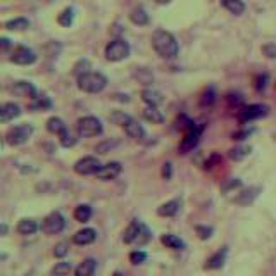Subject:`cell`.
<instances>
[{
  "mask_svg": "<svg viewBox=\"0 0 276 276\" xmlns=\"http://www.w3.org/2000/svg\"><path fill=\"white\" fill-rule=\"evenodd\" d=\"M152 47L162 59H175L180 52V45L175 35L166 29H157L152 37Z\"/></svg>",
  "mask_w": 276,
  "mask_h": 276,
  "instance_id": "6da1fadb",
  "label": "cell"
},
{
  "mask_svg": "<svg viewBox=\"0 0 276 276\" xmlns=\"http://www.w3.org/2000/svg\"><path fill=\"white\" fill-rule=\"evenodd\" d=\"M149 238H150L149 228H147L145 225H142L138 219H135V221L130 223V226H128L126 231H124V235H123V242L128 245L130 244H145V242H149Z\"/></svg>",
  "mask_w": 276,
  "mask_h": 276,
  "instance_id": "7a4b0ae2",
  "label": "cell"
},
{
  "mask_svg": "<svg viewBox=\"0 0 276 276\" xmlns=\"http://www.w3.org/2000/svg\"><path fill=\"white\" fill-rule=\"evenodd\" d=\"M107 78L102 73H87L78 78V88L87 93H98L106 88Z\"/></svg>",
  "mask_w": 276,
  "mask_h": 276,
  "instance_id": "3957f363",
  "label": "cell"
},
{
  "mask_svg": "<svg viewBox=\"0 0 276 276\" xmlns=\"http://www.w3.org/2000/svg\"><path fill=\"white\" fill-rule=\"evenodd\" d=\"M76 128H78L80 137H83V138L98 137V135H102V131H104L100 119H97V117H93V116H85V117H81V119H78Z\"/></svg>",
  "mask_w": 276,
  "mask_h": 276,
  "instance_id": "277c9868",
  "label": "cell"
},
{
  "mask_svg": "<svg viewBox=\"0 0 276 276\" xmlns=\"http://www.w3.org/2000/svg\"><path fill=\"white\" fill-rule=\"evenodd\" d=\"M130 44L121 38H116V40L109 42L106 47V59L111 62H119L123 59H126L130 55Z\"/></svg>",
  "mask_w": 276,
  "mask_h": 276,
  "instance_id": "5b68a950",
  "label": "cell"
},
{
  "mask_svg": "<svg viewBox=\"0 0 276 276\" xmlns=\"http://www.w3.org/2000/svg\"><path fill=\"white\" fill-rule=\"evenodd\" d=\"M31 133H33V128L29 124L12 126L5 133V143H9V145H23V143L28 142V138L31 137Z\"/></svg>",
  "mask_w": 276,
  "mask_h": 276,
  "instance_id": "8992f818",
  "label": "cell"
},
{
  "mask_svg": "<svg viewBox=\"0 0 276 276\" xmlns=\"http://www.w3.org/2000/svg\"><path fill=\"white\" fill-rule=\"evenodd\" d=\"M202 124H193L190 130L185 131V137H183L182 143H180V154H188L195 149L200 140V135H202Z\"/></svg>",
  "mask_w": 276,
  "mask_h": 276,
  "instance_id": "52a82bcc",
  "label": "cell"
},
{
  "mask_svg": "<svg viewBox=\"0 0 276 276\" xmlns=\"http://www.w3.org/2000/svg\"><path fill=\"white\" fill-rule=\"evenodd\" d=\"M64 226H66V221H64V218H62V214L55 211V212H50V214L44 219V223H42V231L47 233V235H59V233L64 230Z\"/></svg>",
  "mask_w": 276,
  "mask_h": 276,
  "instance_id": "ba28073f",
  "label": "cell"
},
{
  "mask_svg": "<svg viewBox=\"0 0 276 276\" xmlns=\"http://www.w3.org/2000/svg\"><path fill=\"white\" fill-rule=\"evenodd\" d=\"M268 106H262V104H252L247 106L238 113V121L240 123H249V121L261 119L268 114Z\"/></svg>",
  "mask_w": 276,
  "mask_h": 276,
  "instance_id": "9c48e42d",
  "label": "cell"
},
{
  "mask_svg": "<svg viewBox=\"0 0 276 276\" xmlns=\"http://www.w3.org/2000/svg\"><path fill=\"white\" fill-rule=\"evenodd\" d=\"M100 161L93 156H88L80 159L74 164V171L81 176H88V175H97V171L100 169Z\"/></svg>",
  "mask_w": 276,
  "mask_h": 276,
  "instance_id": "30bf717a",
  "label": "cell"
},
{
  "mask_svg": "<svg viewBox=\"0 0 276 276\" xmlns=\"http://www.w3.org/2000/svg\"><path fill=\"white\" fill-rule=\"evenodd\" d=\"M11 61L19 66H29L37 61V54L28 47H18L11 55Z\"/></svg>",
  "mask_w": 276,
  "mask_h": 276,
  "instance_id": "8fae6325",
  "label": "cell"
},
{
  "mask_svg": "<svg viewBox=\"0 0 276 276\" xmlns=\"http://www.w3.org/2000/svg\"><path fill=\"white\" fill-rule=\"evenodd\" d=\"M121 164L119 162H109L106 164V166H102L100 169L97 171V178L102 180V182H109V180H114L117 178V176L121 175Z\"/></svg>",
  "mask_w": 276,
  "mask_h": 276,
  "instance_id": "7c38bea8",
  "label": "cell"
},
{
  "mask_svg": "<svg viewBox=\"0 0 276 276\" xmlns=\"http://www.w3.org/2000/svg\"><path fill=\"white\" fill-rule=\"evenodd\" d=\"M19 114H21V109L14 102H7L0 107V121L2 123H9V121L16 119V117H19Z\"/></svg>",
  "mask_w": 276,
  "mask_h": 276,
  "instance_id": "4fadbf2b",
  "label": "cell"
},
{
  "mask_svg": "<svg viewBox=\"0 0 276 276\" xmlns=\"http://www.w3.org/2000/svg\"><path fill=\"white\" fill-rule=\"evenodd\" d=\"M12 92H14L18 97H23V98H37V88L33 87L29 81H18V83L12 87Z\"/></svg>",
  "mask_w": 276,
  "mask_h": 276,
  "instance_id": "5bb4252c",
  "label": "cell"
},
{
  "mask_svg": "<svg viewBox=\"0 0 276 276\" xmlns=\"http://www.w3.org/2000/svg\"><path fill=\"white\" fill-rule=\"evenodd\" d=\"M95 238H97V231L93 228H83L74 233L73 242L76 245H90L95 242Z\"/></svg>",
  "mask_w": 276,
  "mask_h": 276,
  "instance_id": "9a60e30c",
  "label": "cell"
},
{
  "mask_svg": "<svg viewBox=\"0 0 276 276\" xmlns=\"http://www.w3.org/2000/svg\"><path fill=\"white\" fill-rule=\"evenodd\" d=\"M259 192H261L259 186H251V188H247V190H244L242 193H238V197H235L233 202L238 204V206H249V204H252L255 199H257Z\"/></svg>",
  "mask_w": 276,
  "mask_h": 276,
  "instance_id": "2e32d148",
  "label": "cell"
},
{
  "mask_svg": "<svg viewBox=\"0 0 276 276\" xmlns=\"http://www.w3.org/2000/svg\"><path fill=\"white\" fill-rule=\"evenodd\" d=\"M123 128H124V131H126L128 137L135 138V140H142V138L145 137V130H143V126L138 123V121H135L133 117H131Z\"/></svg>",
  "mask_w": 276,
  "mask_h": 276,
  "instance_id": "e0dca14e",
  "label": "cell"
},
{
  "mask_svg": "<svg viewBox=\"0 0 276 276\" xmlns=\"http://www.w3.org/2000/svg\"><path fill=\"white\" fill-rule=\"evenodd\" d=\"M226 254H228V247H223L221 251H218L214 255H211V257L207 259L206 266L204 268L206 269H219L225 266V261H226Z\"/></svg>",
  "mask_w": 276,
  "mask_h": 276,
  "instance_id": "ac0fdd59",
  "label": "cell"
},
{
  "mask_svg": "<svg viewBox=\"0 0 276 276\" xmlns=\"http://www.w3.org/2000/svg\"><path fill=\"white\" fill-rule=\"evenodd\" d=\"M95 269H97V261L92 257L85 259L76 269H74V276H93Z\"/></svg>",
  "mask_w": 276,
  "mask_h": 276,
  "instance_id": "d6986e66",
  "label": "cell"
},
{
  "mask_svg": "<svg viewBox=\"0 0 276 276\" xmlns=\"http://www.w3.org/2000/svg\"><path fill=\"white\" fill-rule=\"evenodd\" d=\"M161 242H162L167 249H173V251H183V249H185V242H183L180 236L173 235V233L162 235L161 236Z\"/></svg>",
  "mask_w": 276,
  "mask_h": 276,
  "instance_id": "ffe728a7",
  "label": "cell"
},
{
  "mask_svg": "<svg viewBox=\"0 0 276 276\" xmlns=\"http://www.w3.org/2000/svg\"><path fill=\"white\" fill-rule=\"evenodd\" d=\"M178 211H180V200H169V202H164L157 209V214L162 216V218H171V216L178 214Z\"/></svg>",
  "mask_w": 276,
  "mask_h": 276,
  "instance_id": "44dd1931",
  "label": "cell"
},
{
  "mask_svg": "<svg viewBox=\"0 0 276 276\" xmlns=\"http://www.w3.org/2000/svg\"><path fill=\"white\" fill-rule=\"evenodd\" d=\"M130 19H131V23H133V24H137V26H147L150 23L149 14H147L143 7L133 9V11H131V14H130Z\"/></svg>",
  "mask_w": 276,
  "mask_h": 276,
  "instance_id": "7402d4cb",
  "label": "cell"
},
{
  "mask_svg": "<svg viewBox=\"0 0 276 276\" xmlns=\"http://www.w3.org/2000/svg\"><path fill=\"white\" fill-rule=\"evenodd\" d=\"M16 230H18L19 235H33V233H37L38 223L35 219H21Z\"/></svg>",
  "mask_w": 276,
  "mask_h": 276,
  "instance_id": "603a6c76",
  "label": "cell"
},
{
  "mask_svg": "<svg viewBox=\"0 0 276 276\" xmlns=\"http://www.w3.org/2000/svg\"><path fill=\"white\" fill-rule=\"evenodd\" d=\"M221 5L226 9V11L231 12V14H235V16L244 14V11H245V4L242 2V0H221Z\"/></svg>",
  "mask_w": 276,
  "mask_h": 276,
  "instance_id": "cb8c5ba5",
  "label": "cell"
},
{
  "mask_svg": "<svg viewBox=\"0 0 276 276\" xmlns=\"http://www.w3.org/2000/svg\"><path fill=\"white\" fill-rule=\"evenodd\" d=\"M142 98H143V102H147L149 106H154V107H157L159 104H162V95L159 93V92H156V90H150V88H147V90H143L142 92Z\"/></svg>",
  "mask_w": 276,
  "mask_h": 276,
  "instance_id": "d4e9b609",
  "label": "cell"
},
{
  "mask_svg": "<svg viewBox=\"0 0 276 276\" xmlns=\"http://www.w3.org/2000/svg\"><path fill=\"white\" fill-rule=\"evenodd\" d=\"M143 117H145L147 121H150V123H154V124H161L164 121V116L161 114V111L154 106H149L145 111H143Z\"/></svg>",
  "mask_w": 276,
  "mask_h": 276,
  "instance_id": "484cf974",
  "label": "cell"
},
{
  "mask_svg": "<svg viewBox=\"0 0 276 276\" xmlns=\"http://www.w3.org/2000/svg\"><path fill=\"white\" fill-rule=\"evenodd\" d=\"M92 218V207L87 206V204H81V206H78L76 209H74V219L80 223H87L90 221Z\"/></svg>",
  "mask_w": 276,
  "mask_h": 276,
  "instance_id": "4316f807",
  "label": "cell"
},
{
  "mask_svg": "<svg viewBox=\"0 0 276 276\" xmlns=\"http://www.w3.org/2000/svg\"><path fill=\"white\" fill-rule=\"evenodd\" d=\"M5 28H7L9 31H23V29L29 28V21L26 18H16L5 23Z\"/></svg>",
  "mask_w": 276,
  "mask_h": 276,
  "instance_id": "83f0119b",
  "label": "cell"
},
{
  "mask_svg": "<svg viewBox=\"0 0 276 276\" xmlns=\"http://www.w3.org/2000/svg\"><path fill=\"white\" fill-rule=\"evenodd\" d=\"M66 128H68V126H66L64 121H62L61 117H50V119L47 121V130L50 131V133H54V135H61Z\"/></svg>",
  "mask_w": 276,
  "mask_h": 276,
  "instance_id": "f1b7e54d",
  "label": "cell"
},
{
  "mask_svg": "<svg viewBox=\"0 0 276 276\" xmlns=\"http://www.w3.org/2000/svg\"><path fill=\"white\" fill-rule=\"evenodd\" d=\"M52 102L48 100V97H37L33 98V102L29 104V111H45L50 109Z\"/></svg>",
  "mask_w": 276,
  "mask_h": 276,
  "instance_id": "f546056e",
  "label": "cell"
},
{
  "mask_svg": "<svg viewBox=\"0 0 276 276\" xmlns=\"http://www.w3.org/2000/svg\"><path fill=\"white\" fill-rule=\"evenodd\" d=\"M251 147L249 145H238V147H235V149H231L230 150V157H231L233 161H244L245 157L251 154Z\"/></svg>",
  "mask_w": 276,
  "mask_h": 276,
  "instance_id": "4dcf8cb0",
  "label": "cell"
},
{
  "mask_svg": "<svg viewBox=\"0 0 276 276\" xmlns=\"http://www.w3.org/2000/svg\"><path fill=\"white\" fill-rule=\"evenodd\" d=\"M73 21H74V12H73V9H64V11L59 14V18H57V23L61 26H64V28H69V26L73 24Z\"/></svg>",
  "mask_w": 276,
  "mask_h": 276,
  "instance_id": "1f68e13d",
  "label": "cell"
},
{
  "mask_svg": "<svg viewBox=\"0 0 276 276\" xmlns=\"http://www.w3.org/2000/svg\"><path fill=\"white\" fill-rule=\"evenodd\" d=\"M71 269H73L71 262H57V264L54 266V269H52V275L54 276H68L69 273H71Z\"/></svg>",
  "mask_w": 276,
  "mask_h": 276,
  "instance_id": "d6a6232c",
  "label": "cell"
},
{
  "mask_svg": "<svg viewBox=\"0 0 276 276\" xmlns=\"http://www.w3.org/2000/svg\"><path fill=\"white\" fill-rule=\"evenodd\" d=\"M59 138H61V145L66 147V149H69V147H73L74 143H76V138L71 135V131H69L68 128H66V130L59 135Z\"/></svg>",
  "mask_w": 276,
  "mask_h": 276,
  "instance_id": "836d02e7",
  "label": "cell"
},
{
  "mask_svg": "<svg viewBox=\"0 0 276 276\" xmlns=\"http://www.w3.org/2000/svg\"><path fill=\"white\" fill-rule=\"evenodd\" d=\"M138 71H135V78H138V80L142 81V83H152V80H154V76L152 74L147 71V69H143V68H137Z\"/></svg>",
  "mask_w": 276,
  "mask_h": 276,
  "instance_id": "e575fe53",
  "label": "cell"
},
{
  "mask_svg": "<svg viewBox=\"0 0 276 276\" xmlns=\"http://www.w3.org/2000/svg\"><path fill=\"white\" fill-rule=\"evenodd\" d=\"M147 261V254L143 251H133L130 254V262L131 264H143V262Z\"/></svg>",
  "mask_w": 276,
  "mask_h": 276,
  "instance_id": "d590c367",
  "label": "cell"
},
{
  "mask_svg": "<svg viewBox=\"0 0 276 276\" xmlns=\"http://www.w3.org/2000/svg\"><path fill=\"white\" fill-rule=\"evenodd\" d=\"M88 69H90V62H88V61H80L76 66H74V71H73V73L76 74L78 78H80V76H83V74L90 73Z\"/></svg>",
  "mask_w": 276,
  "mask_h": 276,
  "instance_id": "8d00e7d4",
  "label": "cell"
},
{
  "mask_svg": "<svg viewBox=\"0 0 276 276\" xmlns=\"http://www.w3.org/2000/svg\"><path fill=\"white\" fill-rule=\"evenodd\" d=\"M116 145H117L116 140H106V142H102L97 145V152L98 154H107V152H111V149H114Z\"/></svg>",
  "mask_w": 276,
  "mask_h": 276,
  "instance_id": "74e56055",
  "label": "cell"
},
{
  "mask_svg": "<svg viewBox=\"0 0 276 276\" xmlns=\"http://www.w3.org/2000/svg\"><path fill=\"white\" fill-rule=\"evenodd\" d=\"M195 231L200 240H209L212 236V231H214V230H212L211 226H197Z\"/></svg>",
  "mask_w": 276,
  "mask_h": 276,
  "instance_id": "f35d334b",
  "label": "cell"
},
{
  "mask_svg": "<svg viewBox=\"0 0 276 276\" xmlns=\"http://www.w3.org/2000/svg\"><path fill=\"white\" fill-rule=\"evenodd\" d=\"M130 119H131V117L128 116V114H124V113L111 114V121H113V123H116V124H119V126H124V124H126Z\"/></svg>",
  "mask_w": 276,
  "mask_h": 276,
  "instance_id": "ab89813d",
  "label": "cell"
},
{
  "mask_svg": "<svg viewBox=\"0 0 276 276\" xmlns=\"http://www.w3.org/2000/svg\"><path fill=\"white\" fill-rule=\"evenodd\" d=\"M68 252H69V244H68V242H61V244H57V245H55V249H54L55 257H64Z\"/></svg>",
  "mask_w": 276,
  "mask_h": 276,
  "instance_id": "60d3db41",
  "label": "cell"
},
{
  "mask_svg": "<svg viewBox=\"0 0 276 276\" xmlns=\"http://www.w3.org/2000/svg\"><path fill=\"white\" fill-rule=\"evenodd\" d=\"M262 54L269 59H276V44H266L262 45Z\"/></svg>",
  "mask_w": 276,
  "mask_h": 276,
  "instance_id": "b9f144b4",
  "label": "cell"
},
{
  "mask_svg": "<svg viewBox=\"0 0 276 276\" xmlns=\"http://www.w3.org/2000/svg\"><path fill=\"white\" fill-rule=\"evenodd\" d=\"M238 186H242V182H240L238 178H233V180H230V182H226L225 185L221 186V190L223 192H230V190L238 188Z\"/></svg>",
  "mask_w": 276,
  "mask_h": 276,
  "instance_id": "7bdbcfd3",
  "label": "cell"
},
{
  "mask_svg": "<svg viewBox=\"0 0 276 276\" xmlns=\"http://www.w3.org/2000/svg\"><path fill=\"white\" fill-rule=\"evenodd\" d=\"M171 176H173V167H171V162H166L162 166V178L171 180Z\"/></svg>",
  "mask_w": 276,
  "mask_h": 276,
  "instance_id": "ee69618b",
  "label": "cell"
},
{
  "mask_svg": "<svg viewBox=\"0 0 276 276\" xmlns=\"http://www.w3.org/2000/svg\"><path fill=\"white\" fill-rule=\"evenodd\" d=\"M266 81H268V76L266 74H262V76H259L257 80H255V90H264L266 88Z\"/></svg>",
  "mask_w": 276,
  "mask_h": 276,
  "instance_id": "f6af8a7d",
  "label": "cell"
},
{
  "mask_svg": "<svg viewBox=\"0 0 276 276\" xmlns=\"http://www.w3.org/2000/svg\"><path fill=\"white\" fill-rule=\"evenodd\" d=\"M216 162H221V157H219L218 154H214V156H212L211 159L207 161V162H206V169H211V167L214 166Z\"/></svg>",
  "mask_w": 276,
  "mask_h": 276,
  "instance_id": "bcb514c9",
  "label": "cell"
},
{
  "mask_svg": "<svg viewBox=\"0 0 276 276\" xmlns=\"http://www.w3.org/2000/svg\"><path fill=\"white\" fill-rule=\"evenodd\" d=\"M251 135V131H238V133H233V140H245V138Z\"/></svg>",
  "mask_w": 276,
  "mask_h": 276,
  "instance_id": "7dc6e473",
  "label": "cell"
},
{
  "mask_svg": "<svg viewBox=\"0 0 276 276\" xmlns=\"http://www.w3.org/2000/svg\"><path fill=\"white\" fill-rule=\"evenodd\" d=\"M228 102H230V104H235V106H238V104H242V102H244V98L240 97V95H228Z\"/></svg>",
  "mask_w": 276,
  "mask_h": 276,
  "instance_id": "c3c4849f",
  "label": "cell"
},
{
  "mask_svg": "<svg viewBox=\"0 0 276 276\" xmlns=\"http://www.w3.org/2000/svg\"><path fill=\"white\" fill-rule=\"evenodd\" d=\"M0 42H2V47H4V48H7V47H9V40H7V38H2V40H0Z\"/></svg>",
  "mask_w": 276,
  "mask_h": 276,
  "instance_id": "681fc988",
  "label": "cell"
},
{
  "mask_svg": "<svg viewBox=\"0 0 276 276\" xmlns=\"http://www.w3.org/2000/svg\"><path fill=\"white\" fill-rule=\"evenodd\" d=\"M157 4H161V5H166V4H169L171 0H156Z\"/></svg>",
  "mask_w": 276,
  "mask_h": 276,
  "instance_id": "f907efd6",
  "label": "cell"
},
{
  "mask_svg": "<svg viewBox=\"0 0 276 276\" xmlns=\"http://www.w3.org/2000/svg\"><path fill=\"white\" fill-rule=\"evenodd\" d=\"M5 233H7V226L2 225V235H5Z\"/></svg>",
  "mask_w": 276,
  "mask_h": 276,
  "instance_id": "816d5d0a",
  "label": "cell"
},
{
  "mask_svg": "<svg viewBox=\"0 0 276 276\" xmlns=\"http://www.w3.org/2000/svg\"><path fill=\"white\" fill-rule=\"evenodd\" d=\"M113 276H123V273H119V271H116V273H114V275Z\"/></svg>",
  "mask_w": 276,
  "mask_h": 276,
  "instance_id": "f5cc1de1",
  "label": "cell"
}]
</instances>
